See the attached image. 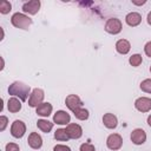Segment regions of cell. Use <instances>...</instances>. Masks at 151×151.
<instances>
[{"label": "cell", "mask_w": 151, "mask_h": 151, "mask_svg": "<svg viewBox=\"0 0 151 151\" xmlns=\"http://www.w3.org/2000/svg\"><path fill=\"white\" fill-rule=\"evenodd\" d=\"M8 93L13 97H19L21 101H26L31 96V87L22 81H14L9 85Z\"/></svg>", "instance_id": "cell-1"}, {"label": "cell", "mask_w": 151, "mask_h": 151, "mask_svg": "<svg viewBox=\"0 0 151 151\" xmlns=\"http://www.w3.org/2000/svg\"><path fill=\"white\" fill-rule=\"evenodd\" d=\"M11 22H12V25L14 26V27H17V28H20V29H28V27L32 25V19L28 17V15H26L25 13H19V12H17V13H14L13 15H12V18H11Z\"/></svg>", "instance_id": "cell-2"}, {"label": "cell", "mask_w": 151, "mask_h": 151, "mask_svg": "<svg viewBox=\"0 0 151 151\" xmlns=\"http://www.w3.org/2000/svg\"><path fill=\"white\" fill-rule=\"evenodd\" d=\"M122 28H123L122 21L117 18H110L105 24V31L110 34H113V35L120 33Z\"/></svg>", "instance_id": "cell-3"}, {"label": "cell", "mask_w": 151, "mask_h": 151, "mask_svg": "<svg viewBox=\"0 0 151 151\" xmlns=\"http://www.w3.org/2000/svg\"><path fill=\"white\" fill-rule=\"evenodd\" d=\"M44 97H45V93L41 88H34L32 92H31V96L28 98V105L31 107H38L41 103H44Z\"/></svg>", "instance_id": "cell-4"}, {"label": "cell", "mask_w": 151, "mask_h": 151, "mask_svg": "<svg viewBox=\"0 0 151 151\" xmlns=\"http://www.w3.org/2000/svg\"><path fill=\"white\" fill-rule=\"evenodd\" d=\"M25 132H26V125H25V123L22 120L17 119V120H14L12 123V125H11V134L14 138H21V137H24Z\"/></svg>", "instance_id": "cell-5"}, {"label": "cell", "mask_w": 151, "mask_h": 151, "mask_svg": "<svg viewBox=\"0 0 151 151\" xmlns=\"http://www.w3.org/2000/svg\"><path fill=\"white\" fill-rule=\"evenodd\" d=\"M106 145H107V147L110 150H113V151L119 150L122 147V145H123L122 136L118 134V133H111L106 139Z\"/></svg>", "instance_id": "cell-6"}, {"label": "cell", "mask_w": 151, "mask_h": 151, "mask_svg": "<svg viewBox=\"0 0 151 151\" xmlns=\"http://www.w3.org/2000/svg\"><path fill=\"white\" fill-rule=\"evenodd\" d=\"M65 130H66V132L71 139H79L83 136V129L79 124L70 123L68 125H66Z\"/></svg>", "instance_id": "cell-7"}, {"label": "cell", "mask_w": 151, "mask_h": 151, "mask_svg": "<svg viewBox=\"0 0 151 151\" xmlns=\"http://www.w3.org/2000/svg\"><path fill=\"white\" fill-rule=\"evenodd\" d=\"M65 104H66V106H67L72 112H74V111H77L78 109L83 107V103H81L80 98H79L77 94H68V96L66 97V99H65Z\"/></svg>", "instance_id": "cell-8"}, {"label": "cell", "mask_w": 151, "mask_h": 151, "mask_svg": "<svg viewBox=\"0 0 151 151\" xmlns=\"http://www.w3.org/2000/svg\"><path fill=\"white\" fill-rule=\"evenodd\" d=\"M134 107L139 112H149L151 110V98L139 97L134 101Z\"/></svg>", "instance_id": "cell-9"}, {"label": "cell", "mask_w": 151, "mask_h": 151, "mask_svg": "<svg viewBox=\"0 0 151 151\" xmlns=\"http://www.w3.org/2000/svg\"><path fill=\"white\" fill-rule=\"evenodd\" d=\"M40 1L39 0H31V1H27L22 5V11L24 13H27V14H31V15H34L39 12L40 9Z\"/></svg>", "instance_id": "cell-10"}, {"label": "cell", "mask_w": 151, "mask_h": 151, "mask_svg": "<svg viewBox=\"0 0 151 151\" xmlns=\"http://www.w3.org/2000/svg\"><path fill=\"white\" fill-rule=\"evenodd\" d=\"M131 142L136 145H142L145 143L146 140V133L143 129H134L132 132H131Z\"/></svg>", "instance_id": "cell-11"}, {"label": "cell", "mask_w": 151, "mask_h": 151, "mask_svg": "<svg viewBox=\"0 0 151 151\" xmlns=\"http://www.w3.org/2000/svg\"><path fill=\"white\" fill-rule=\"evenodd\" d=\"M71 120V116L63 110H59L54 113L53 116V123L58 124V125H68Z\"/></svg>", "instance_id": "cell-12"}, {"label": "cell", "mask_w": 151, "mask_h": 151, "mask_svg": "<svg viewBox=\"0 0 151 151\" xmlns=\"http://www.w3.org/2000/svg\"><path fill=\"white\" fill-rule=\"evenodd\" d=\"M27 142H28V145L34 150H38L42 146V138L38 132H31Z\"/></svg>", "instance_id": "cell-13"}, {"label": "cell", "mask_w": 151, "mask_h": 151, "mask_svg": "<svg viewBox=\"0 0 151 151\" xmlns=\"http://www.w3.org/2000/svg\"><path fill=\"white\" fill-rule=\"evenodd\" d=\"M125 21L129 26L131 27H136L142 22V15L138 12H130L126 14L125 17Z\"/></svg>", "instance_id": "cell-14"}, {"label": "cell", "mask_w": 151, "mask_h": 151, "mask_svg": "<svg viewBox=\"0 0 151 151\" xmlns=\"http://www.w3.org/2000/svg\"><path fill=\"white\" fill-rule=\"evenodd\" d=\"M116 50L120 54H127L130 52V50H131V44L126 39H119L116 42Z\"/></svg>", "instance_id": "cell-15"}, {"label": "cell", "mask_w": 151, "mask_h": 151, "mask_svg": "<svg viewBox=\"0 0 151 151\" xmlns=\"http://www.w3.org/2000/svg\"><path fill=\"white\" fill-rule=\"evenodd\" d=\"M103 123L107 129H116L118 125V119L113 113H105L103 116Z\"/></svg>", "instance_id": "cell-16"}, {"label": "cell", "mask_w": 151, "mask_h": 151, "mask_svg": "<svg viewBox=\"0 0 151 151\" xmlns=\"http://www.w3.org/2000/svg\"><path fill=\"white\" fill-rule=\"evenodd\" d=\"M52 110H53V106L50 103H41L35 111H37V114L40 117H48L52 113Z\"/></svg>", "instance_id": "cell-17"}, {"label": "cell", "mask_w": 151, "mask_h": 151, "mask_svg": "<svg viewBox=\"0 0 151 151\" xmlns=\"http://www.w3.org/2000/svg\"><path fill=\"white\" fill-rule=\"evenodd\" d=\"M7 109L9 112L12 113H17L21 110V100L18 99L17 97H12L8 99V103H7Z\"/></svg>", "instance_id": "cell-18"}, {"label": "cell", "mask_w": 151, "mask_h": 151, "mask_svg": "<svg viewBox=\"0 0 151 151\" xmlns=\"http://www.w3.org/2000/svg\"><path fill=\"white\" fill-rule=\"evenodd\" d=\"M37 126L39 130H41L45 133H48L52 129H53V123L47 120V119H38L37 122Z\"/></svg>", "instance_id": "cell-19"}, {"label": "cell", "mask_w": 151, "mask_h": 151, "mask_svg": "<svg viewBox=\"0 0 151 151\" xmlns=\"http://www.w3.org/2000/svg\"><path fill=\"white\" fill-rule=\"evenodd\" d=\"M54 138L59 142H67L70 139L65 129H57V131L54 132Z\"/></svg>", "instance_id": "cell-20"}, {"label": "cell", "mask_w": 151, "mask_h": 151, "mask_svg": "<svg viewBox=\"0 0 151 151\" xmlns=\"http://www.w3.org/2000/svg\"><path fill=\"white\" fill-rule=\"evenodd\" d=\"M73 113H74V117H76L77 119H79V120H86V119L88 118V116H90L88 111H87L86 109H84V107L78 109V110L74 111Z\"/></svg>", "instance_id": "cell-21"}, {"label": "cell", "mask_w": 151, "mask_h": 151, "mask_svg": "<svg viewBox=\"0 0 151 151\" xmlns=\"http://www.w3.org/2000/svg\"><path fill=\"white\" fill-rule=\"evenodd\" d=\"M142 61H143V58H142V55H140V54H138V53L132 54V55L130 57V59H129L130 65H131V66H133V67H138V66L142 64Z\"/></svg>", "instance_id": "cell-22"}, {"label": "cell", "mask_w": 151, "mask_h": 151, "mask_svg": "<svg viewBox=\"0 0 151 151\" xmlns=\"http://www.w3.org/2000/svg\"><path fill=\"white\" fill-rule=\"evenodd\" d=\"M11 9H12V5H11L9 1L2 0L0 2V13L1 14H8L11 12Z\"/></svg>", "instance_id": "cell-23"}, {"label": "cell", "mask_w": 151, "mask_h": 151, "mask_svg": "<svg viewBox=\"0 0 151 151\" xmlns=\"http://www.w3.org/2000/svg\"><path fill=\"white\" fill-rule=\"evenodd\" d=\"M140 90L143 92H146V93H151V78H147V79H144L142 83H140Z\"/></svg>", "instance_id": "cell-24"}, {"label": "cell", "mask_w": 151, "mask_h": 151, "mask_svg": "<svg viewBox=\"0 0 151 151\" xmlns=\"http://www.w3.org/2000/svg\"><path fill=\"white\" fill-rule=\"evenodd\" d=\"M80 151H96L94 146L91 144V143H83L79 147Z\"/></svg>", "instance_id": "cell-25"}, {"label": "cell", "mask_w": 151, "mask_h": 151, "mask_svg": "<svg viewBox=\"0 0 151 151\" xmlns=\"http://www.w3.org/2000/svg\"><path fill=\"white\" fill-rule=\"evenodd\" d=\"M5 151H20V147L15 143H8V144H6Z\"/></svg>", "instance_id": "cell-26"}, {"label": "cell", "mask_w": 151, "mask_h": 151, "mask_svg": "<svg viewBox=\"0 0 151 151\" xmlns=\"http://www.w3.org/2000/svg\"><path fill=\"white\" fill-rule=\"evenodd\" d=\"M7 124H8V118L6 116H1L0 117V131H4L7 126Z\"/></svg>", "instance_id": "cell-27"}, {"label": "cell", "mask_w": 151, "mask_h": 151, "mask_svg": "<svg viewBox=\"0 0 151 151\" xmlns=\"http://www.w3.org/2000/svg\"><path fill=\"white\" fill-rule=\"evenodd\" d=\"M53 151H71L70 146L67 145H63V144H58L53 147Z\"/></svg>", "instance_id": "cell-28"}, {"label": "cell", "mask_w": 151, "mask_h": 151, "mask_svg": "<svg viewBox=\"0 0 151 151\" xmlns=\"http://www.w3.org/2000/svg\"><path fill=\"white\" fill-rule=\"evenodd\" d=\"M144 52H145V54H146L149 58H151V41H147V42L145 44V46H144Z\"/></svg>", "instance_id": "cell-29"}, {"label": "cell", "mask_w": 151, "mask_h": 151, "mask_svg": "<svg viewBox=\"0 0 151 151\" xmlns=\"http://www.w3.org/2000/svg\"><path fill=\"white\" fill-rule=\"evenodd\" d=\"M146 1L145 0H143V1H134V0H132V4L133 5H137V6H140V5H144Z\"/></svg>", "instance_id": "cell-30"}, {"label": "cell", "mask_w": 151, "mask_h": 151, "mask_svg": "<svg viewBox=\"0 0 151 151\" xmlns=\"http://www.w3.org/2000/svg\"><path fill=\"white\" fill-rule=\"evenodd\" d=\"M146 20H147V24L151 26V12H149V14H147V18H146Z\"/></svg>", "instance_id": "cell-31"}, {"label": "cell", "mask_w": 151, "mask_h": 151, "mask_svg": "<svg viewBox=\"0 0 151 151\" xmlns=\"http://www.w3.org/2000/svg\"><path fill=\"white\" fill-rule=\"evenodd\" d=\"M147 124H149V126L151 127V114L147 117Z\"/></svg>", "instance_id": "cell-32"}, {"label": "cell", "mask_w": 151, "mask_h": 151, "mask_svg": "<svg viewBox=\"0 0 151 151\" xmlns=\"http://www.w3.org/2000/svg\"><path fill=\"white\" fill-rule=\"evenodd\" d=\"M150 72H151V66H150Z\"/></svg>", "instance_id": "cell-33"}]
</instances>
